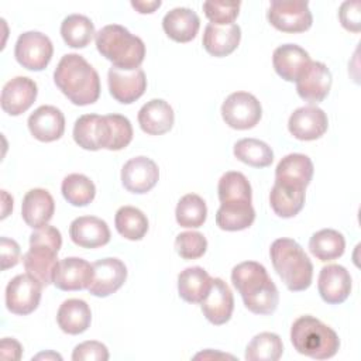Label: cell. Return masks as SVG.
Returning <instances> with one entry per match:
<instances>
[{
    "label": "cell",
    "instance_id": "cell-1",
    "mask_svg": "<svg viewBox=\"0 0 361 361\" xmlns=\"http://www.w3.org/2000/svg\"><path fill=\"white\" fill-rule=\"evenodd\" d=\"M231 282L243 298L245 307L255 314H271L279 303L278 288L264 265L245 261L231 271Z\"/></svg>",
    "mask_w": 361,
    "mask_h": 361
},
{
    "label": "cell",
    "instance_id": "cell-2",
    "mask_svg": "<svg viewBox=\"0 0 361 361\" xmlns=\"http://www.w3.org/2000/svg\"><path fill=\"white\" fill-rule=\"evenodd\" d=\"M58 89L76 106H87L100 96V78L96 69L79 54H66L54 72Z\"/></svg>",
    "mask_w": 361,
    "mask_h": 361
},
{
    "label": "cell",
    "instance_id": "cell-3",
    "mask_svg": "<svg viewBox=\"0 0 361 361\" xmlns=\"http://www.w3.org/2000/svg\"><path fill=\"white\" fill-rule=\"evenodd\" d=\"M96 48L118 69L133 71L141 66L145 58L142 39L118 24L104 25L96 32Z\"/></svg>",
    "mask_w": 361,
    "mask_h": 361
},
{
    "label": "cell",
    "instance_id": "cell-4",
    "mask_svg": "<svg viewBox=\"0 0 361 361\" xmlns=\"http://www.w3.org/2000/svg\"><path fill=\"white\" fill-rule=\"evenodd\" d=\"M274 269L292 292L306 290L313 278V264L303 248L292 238H278L269 248Z\"/></svg>",
    "mask_w": 361,
    "mask_h": 361
},
{
    "label": "cell",
    "instance_id": "cell-5",
    "mask_svg": "<svg viewBox=\"0 0 361 361\" xmlns=\"http://www.w3.org/2000/svg\"><path fill=\"white\" fill-rule=\"evenodd\" d=\"M290 341L299 354L313 360H327L340 348L337 333L313 316H300L290 327Z\"/></svg>",
    "mask_w": 361,
    "mask_h": 361
},
{
    "label": "cell",
    "instance_id": "cell-6",
    "mask_svg": "<svg viewBox=\"0 0 361 361\" xmlns=\"http://www.w3.org/2000/svg\"><path fill=\"white\" fill-rule=\"evenodd\" d=\"M221 117L234 130L255 127L262 117V107L258 99L248 92H234L221 104Z\"/></svg>",
    "mask_w": 361,
    "mask_h": 361
},
{
    "label": "cell",
    "instance_id": "cell-7",
    "mask_svg": "<svg viewBox=\"0 0 361 361\" xmlns=\"http://www.w3.org/2000/svg\"><path fill=\"white\" fill-rule=\"evenodd\" d=\"M267 18L282 32H303L312 27L313 16L307 1H271Z\"/></svg>",
    "mask_w": 361,
    "mask_h": 361
},
{
    "label": "cell",
    "instance_id": "cell-8",
    "mask_svg": "<svg viewBox=\"0 0 361 361\" xmlns=\"http://www.w3.org/2000/svg\"><path fill=\"white\" fill-rule=\"evenodd\" d=\"M54 54L51 39L39 31L20 34L14 47L17 62L28 71H42L48 66Z\"/></svg>",
    "mask_w": 361,
    "mask_h": 361
},
{
    "label": "cell",
    "instance_id": "cell-9",
    "mask_svg": "<svg viewBox=\"0 0 361 361\" xmlns=\"http://www.w3.org/2000/svg\"><path fill=\"white\" fill-rule=\"evenodd\" d=\"M42 285L28 274L14 276L6 288L7 309L20 316L32 313L41 300Z\"/></svg>",
    "mask_w": 361,
    "mask_h": 361
},
{
    "label": "cell",
    "instance_id": "cell-10",
    "mask_svg": "<svg viewBox=\"0 0 361 361\" xmlns=\"http://www.w3.org/2000/svg\"><path fill=\"white\" fill-rule=\"evenodd\" d=\"M331 82L330 69L323 62L310 61L296 79V92L305 102L316 104L327 97Z\"/></svg>",
    "mask_w": 361,
    "mask_h": 361
},
{
    "label": "cell",
    "instance_id": "cell-11",
    "mask_svg": "<svg viewBox=\"0 0 361 361\" xmlns=\"http://www.w3.org/2000/svg\"><path fill=\"white\" fill-rule=\"evenodd\" d=\"M111 128L106 116L83 114L73 126L75 142L87 151H97L106 148L110 144Z\"/></svg>",
    "mask_w": 361,
    "mask_h": 361
},
{
    "label": "cell",
    "instance_id": "cell-12",
    "mask_svg": "<svg viewBox=\"0 0 361 361\" xmlns=\"http://www.w3.org/2000/svg\"><path fill=\"white\" fill-rule=\"evenodd\" d=\"M93 278L89 292L97 298H106L118 290L127 279V268L118 258H103L92 264Z\"/></svg>",
    "mask_w": 361,
    "mask_h": 361
},
{
    "label": "cell",
    "instance_id": "cell-13",
    "mask_svg": "<svg viewBox=\"0 0 361 361\" xmlns=\"http://www.w3.org/2000/svg\"><path fill=\"white\" fill-rule=\"evenodd\" d=\"M110 94L123 104H130L138 100L147 89V78L141 68L133 71L118 69L111 66L107 75Z\"/></svg>",
    "mask_w": 361,
    "mask_h": 361
},
{
    "label": "cell",
    "instance_id": "cell-14",
    "mask_svg": "<svg viewBox=\"0 0 361 361\" xmlns=\"http://www.w3.org/2000/svg\"><path fill=\"white\" fill-rule=\"evenodd\" d=\"M159 179L158 165L147 157H134L128 159L121 169L123 186L137 195L149 192Z\"/></svg>",
    "mask_w": 361,
    "mask_h": 361
},
{
    "label": "cell",
    "instance_id": "cell-15",
    "mask_svg": "<svg viewBox=\"0 0 361 361\" xmlns=\"http://www.w3.org/2000/svg\"><path fill=\"white\" fill-rule=\"evenodd\" d=\"M288 128L296 140L313 141L324 135L329 128V120L320 107L303 106L290 114Z\"/></svg>",
    "mask_w": 361,
    "mask_h": 361
},
{
    "label": "cell",
    "instance_id": "cell-16",
    "mask_svg": "<svg viewBox=\"0 0 361 361\" xmlns=\"http://www.w3.org/2000/svg\"><path fill=\"white\" fill-rule=\"evenodd\" d=\"M38 94L37 83L27 76H16L8 80L1 90V109L10 116L25 113Z\"/></svg>",
    "mask_w": 361,
    "mask_h": 361
},
{
    "label": "cell",
    "instance_id": "cell-17",
    "mask_svg": "<svg viewBox=\"0 0 361 361\" xmlns=\"http://www.w3.org/2000/svg\"><path fill=\"white\" fill-rule=\"evenodd\" d=\"M92 278V264L78 257H68L58 262L52 283L61 290H82L89 288Z\"/></svg>",
    "mask_w": 361,
    "mask_h": 361
},
{
    "label": "cell",
    "instance_id": "cell-18",
    "mask_svg": "<svg viewBox=\"0 0 361 361\" xmlns=\"http://www.w3.org/2000/svg\"><path fill=\"white\" fill-rule=\"evenodd\" d=\"M234 298L230 286L221 278H213L212 288L202 300L204 317L214 326H221L231 319Z\"/></svg>",
    "mask_w": 361,
    "mask_h": 361
},
{
    "label": "cell",
    "instance_id": "cell-19",
    "mask_svg": "<svg viewBox=\"0 0 361 361\" xmlns=\"http://www.w3.org/2000/svg\"><path fill=\"white\" fill-rule=\"evenodd\" d=\"M317 289L322 299L329 305L343 303L351 293L350 272L337 264L326 265L320 269Z\"/></svg>",
    "mask_w": 361,
    "mask_h": 361
},
{
    "label": "cell",
    "instance_id": "cell-20",
    "mask_svg": "<svg viewBox=\"0 0 361 361\" xmlns=\"http://www.w3.org/2000/svg\"><path fill=\"white\" fill-rule=\"evenodd\" d=\"M28 130L42 142H52L59 140L65 131L63 113L55 106H39L28 117Z\"/></svg>",
    "mask_w": 361,
    "mask_h": 361
},
{
    "label": "cell",
    "instance_id": "cell-21",
    "mask_svg": "<svg viewBox=\"0 0 361 361\" xmlns=\"http://www.w3.org/2000/svg\"><path fill=\"white\" fill-rule=\"evenodd\" d=\"M71 240L82 248H99L110 241V230L104 220L96 216L76 217L69 227Z\"/></svg>",
    "mask_w": 361,
    "mask_h": 361
},
{
    "label": "cell",
    "instance_id": "cell-22",
    "mask_svg": "<svg viewBox=\"0 0 361 361\" xmlns=\"http://www.w3.org/2000/svg\"><path fill=\"white\" fill-rule=\"evenodd\" d=\"M313 162L307 155L298 152L288 154L276 165L275 182L306 189L313 178Z\"/></svg>",
    "mask_w": 361,
    "mask_h": 361
},
{
    "label": "cell",
    "instance_id": "cell-23",
    "mask_svg": "<svg viewBox=\"0 0 361 361\" xmlns=\"http://www.w3.org/2000/svg\"><path fill=\"white\" fill-rule=\"evenodd\" d=\"M241 39V28L233 23L228 25H216L209 23L204 28L202 44L207 54L221 58L235 51Z\"/></svg>",
    "mask_w": 361,
    "mask_h": 361
},
{
    "label": "cell",
    "instance_id": "cell-24",
    "mask_svg": "<svg viewBox=\"0 0 361 361\" xmlns=\"http://www.w3.org/2000/svg\"><path fill=\"white\" fill-rule=\"evenodd\" d=\"M55 212V202L45 189L35 188L25 193L21 203V216L27 226L38 228L48 224Z\"/></svg>",
    "mask_w": 361,
    "mask_h": 361
},
{
    "label": "cell",
    "instance_id": "cell-25",
    "mask_svg": "<svg viewBox=\"0 0 361 361\" xmlns=\"http://www.w3.org/2000/svg\"><path fill=\"white\" fill-rule=\"evenodd\" d=\"M137 118L144 133L149 135H162L172 128L175 114L168 102L152 99L140 109Z\"/></svg>",
    "mask_w": 361,
    "mask_h": 361
},
{
    "label": "cell",
    "instance_id": "cell-26",
    "mask_svg": "<svg viewBox=\"0 0 361 361\" xmlns=\"http://www.w3.org/2000/svg\"><path fill=\"white\" fill-rule=\"evenodd\" d=\"M200 27L199 16L188 7H175L162 18V28L165 34L176 42L192 41Z\"/></svg>",
    "mask_w": 361,
    "mask_h": 361
},
{
    "label": "cell",
    "instance_id": "cell-27",
    "mask_svg": "<svg viewBox=\"0 0 361 361\" xmlns=\"http://www.w3.org/2000/svg\"><path fill=\"white\" fill-rule=\"evenodd\" d=\"M309 62V54L296 44H283L278 47L272 55L275 72L286 82H296Z\"/></svg>",
    "mask_w": 361,
    "mask_h": 361
},
{
    "label": "cell",
    "instance_id": "cell-28",
    "mask_svg": "<svg viewBox=\"0 0 361 361\" xmlns=\"http://www.w3.org/2000/svg\"><path fill=\"white\" fill-rule=\"evenodd\" d=\"M58 252L39 245H30L23 255V264L28 275L35 278L42 286H48L54 281V272L58 265Z\"/></svg>",
    "mask_w": 361,
    "mask_h": 361
},
{
    "label": "cell",
    "instance_id": "cell-29",
    "mask_svg": "<svg viewBox=\"0 0 361 361\" xmlns=\"http://www.w3.org/2000/svg\"><path fill=\"white\" fill-rule=\"evenodd\" d=\"M58 326L63 333L80 334L86 331L92 322V312L89 305L82 299L65 300L56 313Z\"/></svg>",
    "mask_w": 361,
    "mask_h": 361
},
{
    "label": "cell",
    "instance_id": "cell-30",
    "mask_svg": "<svg viewBox=\"0 0 361 361\" xmlns=\"http://www.w3.org/2000/svg\"><path fill=\"white\" fill-rule=\"evenodd\" d=\"M212 283L213 278L202 267H189L178 275L179 296L188 303H202Z\"/></svg>",
    "mask_w": 361,
    "mask_h": 361
},
{
    "label": "cell",
    "instance_id": "cell-31",
    "mask_svg": "<svg viewBox=\"0 0 361 361\" xmlns=\"http://www.w3.org/2000/svg\"><path fill=\"white\" fill-rule=\"evenodd\" d=\"M269 204L279 217H295L305 206V189L275 182L269 192Z\"/></svg>",
    "mask_w": 361,
    "mask_h": 361
},
{
    "label": "cell",
    "instance_id": "cell-32",
    "mask_svg": "<svg viewBox=\"0 0 361 361\" xmlns=\"http://www.w3.org/2000/svg\"><path fill=\"white\" fill-rule=\"evenodd\" d=\"M255 220V210L251 203H221L216 213V224L226 231L248 228Z\"/></svg>",
    "mask_w": 361,
    "mask_h": 361
},
{
    "label": "cell",
    "instance_id": "cell-33",
    "mask_svg": "<svg viewBox=\"0 0 361 361\" xmlns=\"http://www.w3.org/2000/svg\"><path fill=\"white\" fill-rule=\"evenodd\" d=\"M309 250L317 259L323 262L333 261L344 254L345 240L337 230L323 228L310 237Z\"/></svg>",
    "mask_w": 361,
    "mask_h": 361
},
{
    "label": "cell",
    "instance_id": "cell-34",
    "mask_svg": "<svg viewBox=\"0 0 361 361\" xmlns=\"http://www.w3.org/2000/svg\"><path fill=\"white\" fill-rule=\"evenodd\" d=\"M61 35L71 48H85L96 37L94 25L86 16L71 14L61 24Z\"/></svg>",
    "mask_w": 361,
    "mask_h": 361
},
{
    "label": "cell",
    "instance_id": "cell-35",
    "mask_svg": "<svg viewBox=\"0 0 361 361\" xmlns=\"http://www.w3.org/2000/svg\"><path fill=\"white\" fill-rule=\"evenodd\" d=\"M114 226L121 237L131 241H138L148 231V219L140 209L123 206L116 212Z\"/></svg>",
    "mask_w": 361,
    "mask_h": 361
},
{
    "label": "cell",
    "instance_id": "cell-36",
    "mask_svg": "<svg viewBox=\"0 0 361 361\" xmlns=\"http://www.w3.org/2000/svg\"><path fill=\"white\" fill-rule=\"evenodd\" d=\"M220 203H251V185L248 179L235 171L226 172L217 186Z\"/></svg>",
    "mask_w": 361,
    "mask_h": 361
},
{
    "label": "cell",
    "instance_id": "cell-37",
    "mask_svg": "<svg viewBox=\"0 0 361 361\" xmlns=\"http://www.w3.org/2000/svg\"><path fill=\"white\" fill-rule=\"evenodd\" d=\"M234 157L254 168H267L274 161L272 148L257 138H243L234 144Z\"/></svg>",
    "mask_w": 361,
    "mask_h": 361
},
{
    "label": "cell",
    "instance_id": "cell-38",
    "mask_svg": "<svg viewBox=\"0 0 361 361\" xmlns=\"http://www.w3.org/2000/svg\"><path fill=\"white\" fill-rule=\"evenodd\" d=\"M283 353V344L278 334L264 331L251 338L245 348L248 361H276Z\"/></svg>",
    "mask_w": 361,
    "mask_h": 361
},
{
    "label": "cell",
    "instance_id": "cell-39",
    "mask_svg": "<svg viewBox=\"0 0 361 361\" xmlns=\"http://www.w3.org/2000/svg\"><path fill=\"white\" fill-rule=\"evenodd\" d=\"M176 221L180 227L197 228L202 227L207 217L206 202L196 193H188L176 204Z\"/></svg>",
    "mask_w": 361,
    "mask_h": 361
},
{
    "label": "cell",
    "instance_id": "cell-40",
    "mask_svg": "<svg viewBox=\"0 0 361 361\" xmlns=\"http://www.w3.org/2000/svg\"><path fill=\"white\" fill-rule=\"evenodd\" d=\"M62 195L72 206H87L96 196L94 183L82 173L68 175L61 185Z\"/></svg>",
    "mask_w": 361,
    "mask_h": 361
},
{
    "label": "cell",
    "instance_id": "cell-41",
    "mask_svg": "<svg viewBox=\"0 0 361 361\" xmlns=\"http://www.w3.org/2000/svg\"><path fill=\"white\" fill-rule=\"evenodd\" d=\"M175 250L183 259H197L207 250V240L199 231H183L176 235Z\"/></svg>",
    "mask_w": 361,
    "mask_h": 361
},
{
    "label": "cell",
    "instance_id": "cell-42",
    "mask_svg": "<svg viewBox=\"0 0 361 361\" xmlns=\"http://www.w3.org/2000/svg\"><path fill=\"white\" fill-rule=\"evenodd\" d=\"M240 1H204L203 11L204 16L216 25H228L237 18L240 11Z\"/></svg>",
    "mask_w": 361,
    "mask_h": 361
},
{
    "label": "cell",
    "instance_id": "cell-43",
    "mask_svg": "<svg viewBox=\"0 0 361 361\" xmlns=\"http://www.w3.org/2000/svg\"><path fill=\"white\" fill-rule=\"evenodd\" d=\"M111 128V138L107 149L120 151L126 148L133 140V126L130 120L121 114H107L106 116Z\"/></svg>",
    "mask_w": 361,
    "mask_h": 361
},
{
    "label": "cell",
    "instance_id": "cell-44",
    "mask_svg": "<svg viewBox=\"0 0 361 361\" xmlns=\"http://www.w3.org/2000/svg\"><path fill=\"white\" fill-rule=\"evenodd\" d=\"M72 360L73 361H107L109 350L100 341H94V340L83 341L73 348Z\"/></svg>",
    "mask_w": 361,
    "mask_h": 361
},
{
    "label": "cell",
    "instance_id": "cell-45",
    "mask_svg": "<svg viewBox=\"0 0 361 361\" xmlns=\"http://www.w3.org/2000/svg\"><path fill=\"white\" fill-rule=\"evenodd\" d=\"M30 245L47 247L59 252L62 245V235L56 227L45 224L32 231L30 235Z\"/></svg>",
    "mask_w": 361,
    "mask_h": 361
},
{
    "label": "cell",
    "instance_id": "cell-46",
    "mask_svg": "<svg viewBox=\"0 0 361 361\" xmlns=\"http://www.w3.org/2000/svg\"><path fill=\"white\" fill-rule=\"evenodd\" d=\"M338 18L345 30L358 32L361 30V1H344L338 10Z\"/></svg>",
    "mask_w": 361,
    "mask_h": 361
},
{
    "label": "cell",
    "instance_id": "cell-47",
    "mask_svg": "<svg viewBox=\"0 0 361 361\" xmlns=\"http://www.w3.org/2000/svg\"><path fill=\"white\" fill-rule=\"evenodd\" d=\"M0 247H1V269L6 271L8 268H13L20 261V245L7 237L0 238Z\"/></svg>",
    "mask_w": 361,
    "mask_h": 361
},
{
    "label": "cell",
    "instance_id": "cell-48",
    "mask_svg": "<svg viewBox=\"0 0 361 361\" xmlns=\"http://www.w3.org/2000/svg\"><path fill=\"white\" fill-rule=\"evenodd\" d=\"M0 355L3 360H20L23 355L21 344L10 337H4L0 343Z\"/></svg>",
    "mask_w": 361,
    "mask_h": 361
},
{
    "label": "cell",
    "instance_id": "cell-49",
    "mask_svg": "<svg viewBox=\"0 0 361 361\" xmlns=\"http://www.w3.org/2000/svg\"><path fill=\"white\" fill-rule=\"evenodd\" d=\"M161 1H131V6L141 14H149L154 13L157 8L161 7Z\"/></svg>",
    "mask_w": 361,
    "mask_h": 361
},
{
    "label": "cell",
    "instance_id": "cell-50",
    "mask_svg": "<svg viewBox=\"0 0 361 361\" xmlns=\"http://www.w3.org/2000/svg\"><path fill=\"white\" fill-rule=\"evenodd\" d=\"M195 358L197 360V358H233L231 355H227V354H221V353H214L213 354V351L212 350H207V351H204V353H199L197 355H195Z\"/></svg>",
    "mask_w": 361,
    "mask_h": 361
},
{
    "label": "cell",
    "instance_id": "cell-51",
    "mask_svg": "<svg viewBox=\"0 0 361 361\" xmlns=\"http://www.w3.org/2000/svg\"><path fill=\"white\" fill-rule=\"evenodd\" d=\"M32 360H62V357L54 351H47V353H39L35 357H32Z\"/></svg>",
    "mask_w": 361,
    "mask_h": 361
}]
</instances>
